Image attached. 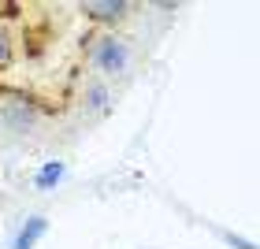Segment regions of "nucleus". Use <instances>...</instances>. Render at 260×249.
<instances>
[{"label":"nucleus","instance_id":"obj_5","mask_svg":"<svg viewBox=\"0 0 260 249\" xmlns=\"http://www.w3.org/2000/svg\"><path fill=\"white\" fill-rule=\"evenodd\" d=\"M8 115H11V123H19V127H22V123L30 127V119H34V112L26 108V104H15V108H11Z\"/></svg>","mask_w":260,"mask_h":249},{"label":"nucleus","instance_id":"obj_2","mask_svg":"<svg viewBox=\"0 0 260 249\" xmlns=\"http://www.w3.org/2000/svg\"><path fill=\"white\" fill-rule=\"evenodd\" d=\"M45 227H49V223H45V216H30L26 223H22V231L15 234L11 249H34V245H38V238L45 234Z\"/></svg>","mask_w":260,"mask_h":249},{"label":"nucleus","instance_id":"obj_6","mask_svg":"<svg viewBox=\"0 0 260 249\" xmlns=\"http://www.w3.org/2000/svg\"><path fill=\"white\" fill-rule=\"evenodd\" d=\"M104 101H108L104 86H93V89H89V108H93V112H101V108H104Z\"/></svg>","mask_w":260,"mask_h":249},{"label":"nucleus","instance_id":"obj_3","mask_svg":"<svg viewBox=\"0 0 260 249\" xmlns=\"http://www.w3.org/2000/svg\"><path fill=\"white\" fill-rule=\"evenodd\" d=\"M60 179H63V164H60V160H52V164H45V168L38 171L34 186H38V190H52V186L60 182Z\"/></svg>","mask_w":260,"mask_h":249},{"label":"nucleus","instance_id":"obj_4","mask_svg":"<svg viewBox=\"0 0 260 249\" xmlns=\"http://www.w3.org/2000/svg\"><path fill=\"white\" fill-rule=\"evenodd\" d=\"M126 11V4H119V0H104V4H86V15L93 19H119Z\"/></svg>","mask_w":260,"mask_h":249},{"label":"nucleus","instance_id":"obj_7","mask_svg":"<svg viewBox=\"0 0 260 249\" xmlns=\"http://www.w3.org/2000/svg\"><path fill=\"white\" fill-rule=\"evenodd\" d=\"M11 64V41H8V34L0 30V67H8Z\"/></svg>","mask_w":260,"mask_h":249},{"label":"nucleus","instance_id":"obj_1","mask_svg":"<svg viewBox=\"0 0 260 249\" xmlns=\"http://www.w3.org/2000/svg\"><path fill=\"white\" fill-rule=\"evenodd\" d=\"M93 60H97L101 71L119 75V71H126V45L115 41V38H104V41L97 45V52H93Z\"/></svg>","mask_w":260,"mask_h":249}]
</instances>
